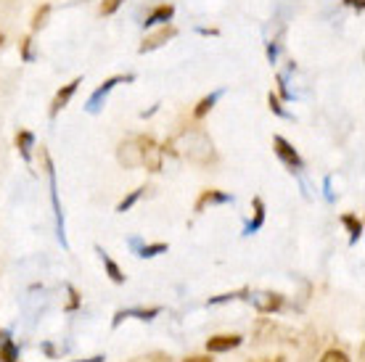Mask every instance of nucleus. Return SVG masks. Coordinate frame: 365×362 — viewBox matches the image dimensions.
<instances>
[{
	"label": "nucleus",
	"mask_w": 365,
	"mask_h": 362,
	"mask_svg": "<svg viewBox=\"0 0 365 362\" xmlns=\"http://www.w3.org/2000/svg\"><path fill=\"white\" fill-rule=\"evenodd\" d=\"M182 154L191 162L207 164L215 159V148H212V140L207 138L204 130H193V133H185V151Z\"/></svg>",
	"instance_id": "obj_1"
},
{
	"label": "nucleus",
	"mask_w": 365,
	"mask_h": 362,
	"mask_svg": "<svg viewBox=\"0 0 365 362\" xmlns=\"http://www.w3.org/2000/svg\"><path fill=\"white\" fill-rule=\"evenodd\" d=\"M138 143H140V164H146L151 172H159L165 148H159L154 138H138Z\"/></svg>",
	"instance_id": "obj_2"
},
{
	"label": "nucleus",
	"mask_w": 365,
	"mask_h": 362,
	"mask_svg": "<svg viewBox=\"0 0 365 362\" xmlns=\"http://www.w3.org/2000/svg\"><path fill=\"white\" fill-rule=\"evenodd\" d=\"M273 148H275V154H278V159H281L286 167H292V170H302L304 167V162H302V156L294 151V145L286 140V138L281 135H275L273 138Z\"/></svg>",
	"instance_id": "obj_3"
},
{
	"label": "nucleus",
	"mask_w": 365,
	"mask_h": 362,
	"mask_svg": "<svg viewBox=\"0 0 365 362\" xmlns=\"http://www.w3.org/2000/svg\"><path fill=\"white\" fill-rule=\"evenodd\" d=\"M241 336L238 333H220V336H212L210 341H207V352H230V349H236L241 346Z\"/></svg>",
	"instance_id": "obj_4"
},
{
	"label": "nucleus",
	"mask_w": 365,
	"mask_h": 362,
	"mask_svg": "<svg viewBox=\"0 0 365 362\" xmlns=\"http://www.w3.org/2000/svg\"><path fill=\"white\" fill-rule=\"evenodd\" d=\"M119 162L125 167H140V143H138V138L119 145Z\"/></svg>",
	"instance_id": "obj_5"
},
{
	"label": "nucleus",
	"mask_w": 365,
	"mask_h": 362,
	"mask_svg": "<svg viewBox=\"0 0 365 362\" xmlns=\"http://www.w3.org/2000/svg\"><path fill=\"white\" fill-rule=\"evenodd\" d=\"M77 85H80V80H72L69 85H64L61 90L56 93V98H53V103H51V117H56L58 111L64 109L66 103L72 100V95H74V90H77Z\"/></svg>",
	"instance_id": "obj_6"
},
{
	"label": "nucleus",
	"mask_w": 365,
	"mask_h": 362,
	"mask_svg": "<svg viewBox=\"0 0 365 362\" xmlns=\"http://www.w3.org/2000/svg\"><path fill=\"white\" fill-rule=\"evenodd\" d=\"M175 35H178V29L170 27V24H165V27L159 29L156 35H151V37H148V40H146V43L140 46V53H146V51H154V48L165 46L167 40H170V37H175Z\"/></svg>",
	"instance_id": "obj_7"
},
{
	"label": "nucleus",
	"mask_w": 365,
	"mask_h": 362,
	"mask_svg": "<svg viewBox=\"0 0 365 362\" xmlns=\"http://www.w3.org/2000/svg\"><path fill=\"white\" fill-rule=\"evenodd\" d=\"M175 16V6H170V3H162V6H156L151 14L146 16V27H156V24H167L170 19Z\"/></svg>",
	"instance_id": "obj_8"
},
{
	"label": "nucleus",
	"mask_w": 365,
	"mask_h": 362,
	"mask_svg": "<svg viewBox=\"0 0 365 362\" xmlns=\"http://www.w3.org/2000/svg\"><path fill=\"white\" fill-rule=\"evenodd\" d=\"M255 304L259 312H275V309H281L283 296L281 294H259V296H255Z\"/></svg>",
	"instance_id": "obj_9"
},
{
	"label": "nucleus",
	"mask_w": 365,
	"mask_h": 362,
	"mask_svg": "<svg viewBox=\"0 0 365 362\" xmlns=\"http://www.w3.org/2000/svg\"><path fill=\"white\" fill-rule=\"evenodd\" d=\"M228 201H233L228 193H220V190H204V193H201V199L196 201V212H201L207 204H228Z\"/></svg>",
	"instance_id": "obj_10"
},
{
	"label": "nucleus",
	"mask_w": 365,
	"mask_h": 362,
	"mask_svg": "<svg viewBox=\"0 0 365 362\" xmlns=\"http://www.w3.org/2000/svg\"><path fill=\"white\" fill-rule=\"evenodd\" d=\"M119 82H125V77H111V80L103 82V88H98V90H96V93L91 95V100H88V109H91V111L98 109V100H101V98H106V93H109L111 88H114V85H119Z\"/></svg>",
	"instance_id": "obj_11"
},
{
	"label": "nucleus",
	"mask_w": 365,
	"mask_h": 362,
	"mask_svg": "<svg viewBox=\"0 0 365 362\" xmlns=\"http://www.w3.org/2000/svg\"><path fill=\"white\" fill-rule=\"evenodd\" d=\"M3 338H0V362H14V360H19V349H16V344L11 341L9 336L6 333H0Z\"/></svg>",
	"instance_id": "obj_12"
},
{
	"label": "nucleus",
	"mask_w": 365,
	"mask_h": 362,
	"mask_svg": "<svg viewBox=\"0 0 365 362\" xmlns=\"http://www.w3.org/2000/svg\"><path fill=\"white\" fill-rule=\"evenodd\" d=\"M101 259H103V267H106V272H109V278L114 283H125V272L119 270V264L111 259L109 254L106 252H101Z\"/></svg>",
	"instance_id": "obj_13"
},
{
	"label": "nucleus",
	"mask_w": 365,
	"mask_h": 362,
	"mask_svg": "<svg viewBox=\"0 0 365 362\" xmlns=\"http://www.w3.org/2000/svg\"><path fill=\"white\" fill-rule=\"evenodd\" d=\"M217 98H220V93H212V95H207V98H201L199 103H196V109H193V117H196V119H204V117H207Z\"/></svg>",
	"instance_id": "obj_14"
},
{
	"label": "nucleus",
	"mask_w": 365,
	"mask_h": 362,
	"mask_svg": "<svg viewBox=\"0 0 365 362\" xmlns=\"http://www.w3.org/2000/svg\"><path fill=\"white\" fill-rule=\"evenodd\" d=\"M162 312L159 307H151V309H128V312H117V317H114V326L119 323V317H125V315H135L140 317V320H151V317H156Z\"/></svg>",
	"instance_id": "obj_15"
},
{
	"label": "nucleus",
	"mask_w": 365,
	"mask_h": 362,
	"mask_svg": "<svg viewBox=\"0 0 365 362\" xmlns=\"http://www.w3.org/2000/svg\"><path fill=\"white\" fill-rule=\"evenodd\" d=\"M32 143H35L32 133H27V130H19L16 145H19V151H21V156H24V159H29V148H32Z\"/></svg>",
	"instance_id": "obj_16"
},
{
	"label": "nucleus",
	"mask_w": 365,
	"mask_h": 362,
	"mask_svg": "<svg viewBox=\"0 0 365 362\" xmlns=\"http://www.w3.org/2000/svg\"><path fill=\"white\" fill-rule=\"evenodd\" d=\"M341 222L349 227V236H352V244H355L357 238L363 236V222H360L357 217H352V214H344V217H341Z\"/></svg>",
	"instance_id": "obj_17"
},
{
	"label": "nucleus",
	"mask_w": 365,
	"mask_h": 362,
	"mask_svg": "<svg viewBox=\"0 0 365 362\" xmlns=\"http://www.w3.org/2000/svg\"><path fill=\"white\" fill-rule=\"evenodd\" d=\"M255 222L247 227V233H255V230H259L262 227V222H265V204H262V199H255Z\"/></svg>",
	"instance_id": "obj_18"
},
{
	"label": "nucleus",
	"mask_w": 365,
	"mask_h": 362,
	"mask_svg": "<svg viewBox=\"0 0 365 362\" xmlns=\"http://www.w3.org/2000/svg\"><path fill=\"white\" fill-rule=\"evenodd\" d=\"M320 362H349V357L341 349H329V352L320 357Z\"/></svg>",
	"instance_id": "obj_19"
},
{
	"label": "nucleus",
	"mask_w": 365,
	"mask_h": 362,
	"mask_svg": "<svg viewBox=\"0 0 365 362\" xmlns=\"http://www.w3.org/2000/svg\"><path fill=\"white\" fill-rule=\"evenodd\" d=\"M140 193H143V188H138V190H133V193H130L128 199H122L119 201V207H117V212H128L130 207H133V204H135L138 199H140Z\"/></svg>",
	"instance_id": "obj_20"
},
{
	"label": "nucleus",
	"mask_w": 365,
	"mask_h": 362,
	"mask_svg": "<svg viewBox=\"0 0 365 362\" xmlns=\"http://www.w3.org/2000/svg\"><path fill=\"white\" fill-rule=\"evenodd\" d=\"M165 252H167V244H151L140 249V257L148 259V257H156V254H165Z\"/></svg>",
	"instance_id": "obj_21"
},
{
	"label": "nucleus",
	"mask_w": 365,
	"mask_h": 362,
	"mask_svg": "<svg viewBox=\"0 0 365 362\" xmlns=\"http://www.w3.org/2000/svg\"><path fill=\"white\" fill-rule=\"evenodd\" d=\"M119 6H122V0H101V14H103V16H111Z\"/></svg>",
	"instance_id": "obj_22"
},
{
	"label": "nucleus",
	"mask_w": 365,
	"mask_h": 362,
	"mask_svg": "<svg viewBox=\"0 0 365 362\" xmlns=\"http://www.w3.org/2000/svg\"><path fill=\"white\" fill-rule=\"evenodd\" d=\"M48 11H51V6H43V9L37 11V14H35V21H32V29H40V27H43V24H46L43 19L48 16Z\"/></svg>",
	"instance_id": "obj_23"
},
{
	"label": "nucleus",
	"mask_w": 365,
	"mask_h": 362,
	"mask_svg": "<svg viewBox=\"0 0 365 362\" xmlns=\"http://www.w3.org/2000/svg\"><path fill=\"white\" fill-rule=\"evenodd\" d=\"M270 109H273L275 114H278V117H286V111H283L281 106H278V98H275L273 93H270Z\"/></svg>",
	"instance_id": "obj_24"
},
{
	"label": "nucleus",
	"mask_w": 365,
	"mask_h": 362,
	"mask_svg": "<svg viewBox=\"0 0 365 362\" xmlns=\"http://www.w3.org/2000/svg\"><path fill=\"white\" fill-rule=\"evenodd\" d=\"M347 6H352V9L363 11V0H347Z\"/></svg>",
	"instance_id": "obj_25"
},
{
	"label": "nucleus",
	"mask_w": 365,
	"mask_h": 362,
	"mask_svg": "<svg viewBox=\"0 0 365 362\" xmlns=\"http://www.w3.org/2000/svg\"><path fill=\"white\" fill-rule=\"evenodd\" d=\"M182 362H212L210 357H188V360H182Z\"/></svg>",
	"instance_id": "obj_26"
},
{
	"label": "nucleus",
	"mask_w": 365,
	"mask_h": 362,
	"mask_svg": "<svg viewBox=\"0 0 365 362\" xmlns=\"http://www.w3.org/2000/svg\"><path fill=\"white\" fill-rule=\"evenodd\" d=\"M83 362H103V357L98 354V357H91V360H83Z\"/></svg>",
	"instance_id": "obj_27"
},
{
	"label": "nucleus",
	"mask_w": 365,
	"mask_h": 362,
	"mask_svg": "<svg viewBox=\"0 0 365 362\" xmlns=\"http://www.w3.org/2000/svg\"><path fill=\"white\" fill-rule=\"evenodd\" d=\"M0 46H3V35H0Z\"/></svg>",
	"instance_id": "obj_28"
},
{
	"label": "nucleus",
	"mask_w": 365,
	"mask_h": 362,
	"mask_svg": "<svg viewBox=\"0 0 365 362\" xmlns=\"http://www.w3.org/2000/svg\"><path fill=\"white\" fill-rule=\"evenodd\" d=\"M14 362H19V360H14Z\"/></svg>",
	"instance_id": "obj_29"
}]
</instances>
